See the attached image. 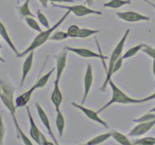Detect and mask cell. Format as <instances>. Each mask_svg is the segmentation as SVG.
Returning a JSON list of instances; mask_svg holds the SVG:
<instances>
[{"label":"cell","mask_w":155,"mask_h":145,"mask_svg":"<svg viewBox=\"0 0 155 145\" xmlns=\"http://www.w3.org/2000/svg\"><path fill=\"white\" fill-rule=\"evenodd\" d=\"M39 1L41 2V4H42V6H43V7H45V8L48 7V0H39Z\"/></svg>","instance_id":"obj_39"},{"label":"cell","mask_w":155,"mask_h":145,"mask_svg":"<svg viewBox=\"0 0 155 145\" xmlns=\"http://www.w3.org/2000/svg\"><path fill=\"white\" fill-rule=\"evenodd\" d=\"M29 2H30V0H25L22 5L18 7V12L21 14V16L23 18L33 17V14L30 10V7H29Z\"/></svg>","instance_id":"obj_24"},{"label":"cell","mask_w":155,"mask_h":145,"mask_svg":"<svg viewBox=\"0 0 155 145\" xmlns=\"http://www.w3.org/2000/svg\"><path fill=\"white\" fill-rule=\"evenodd\" d=\"M116 16H117L120 19L128 22H137V21H150V18L147 16H144V14H139L137 12H117L116 13Z\"/></svg>","instance_id":"obj_7"},{"label":"cell","mask_w":155,"mask_h":145,"mask_svg":"<svg viewBox=\"0 0 155 145\" xmlns=\"http://www.w3.org/2000/svg\"><path fill=\"white\" fill-rule=\"evenodd\" d=\"M53 7L56 8H61V9H66L68 11L72 12L75 14L77 17H85L88 14H102V12L96 11V10H92L88 7L84 6V5H73V6H66V5H59L52 3Z\"/></svg>","instance_id":"obj_5"},{"label":"cell","mask_w":155,"mask_h":145,"mask_svg":"<svg viewBox=\"0 0 155 145\" xmlns=\"http://www.w3.org/2000/svg\"><path fill=\"white\" fill-rule=\"evenodd\" d=\"M81 28L78 25H71L69 28L67 29L68 36L70 38H79V33H80Z\"/></svg>","instance_id":"obj_32"},{"label":"cell","mask_w":155,"mask_h":145,"mask_svg":"<svg viewBox=\"0 0 155 145\" xmlns=\"http://www.w3.org/2000/svg\"><path fill=\"white\" fill-rule=\"evenodd\" d=\"M67 38H69L67 32H64V31H56L55 30L51 35L50 40H51V41H62V40H65V39H67Z\"/></svg>","instance_id":"obj_27"},{"label":"cell","mask_w":155,"mask_h":145,"mask_svg":"<svg viewBox=\"0 0 155 145\" xmlns=\"http://www.w3.org/2000/svg\"><path fill=\"white\" fill-rule=\"evenodd\" d=\"M17 2H18H18H19V0H17Z\"/></svg>","instance_id":"obj_46"},{"label":"cell","mask_w":155,"mask_h":145,"mask_svg":"<svg viewBox=\"0 0 155 145\" xmlns=\"http://www.w3.org/2000/svg\"><path fill=\"white\" fill-rule=\"evenodd\" d=\"M0 99L10 111L11 116H16V105L14 101V88L3 79H0Z\"/></svg>","instance_id":"obj_4"},{"label":"cell","mask_w":155,"mask_h":145,"mask_svg":"<svg viewBox=\"0 0 155 145\" xmlns=\"http://www.w3.org/2000/svg\"><path fill=\"white\" fill-rule=\"evenodd\" d=\"M51 3H61V2H66V3H72L75 2L74 0H48Z\"/></svg>","instance_id":"obj_38"},{"label":"cell","mask_w":155,"mask_h":145,"mask_svg":"<svg viewBox=\"0 0 155 145\" xmlns=\"http://www.w3.org/2000/svg\"><path fill=\"white\" fill-rule=\"evenodd\" d=\"M109 84L111 88V99L104 106L97 111L98 113L102 112L103 110H105L107 108H109L110 105H114V104H123V105H130V104H140L142 101L138 100V99H134L131 98V97L127 96L123 91H121L114 82L113 81V79H110L109 81Z\"/></svg>","instance_id":"obj_2"},{"label":"cell","mask_w":155,"mask_h":145,"mask_svg":"<svg viewBox=\"0 0 155 145\" xmlns=\"http://www.w3.org/2000/svg\"><path fill=\"white\" fill-rule=\"evenodd\" d=\"M151 120H155V112H151V111H149V112L145 113L144 115L140 116V117L134 119L133 122L140 123V122H144V121H151Z\"/></svg>","instance_id":"obj_30"},{"label":"cell","mask_w":155,"mask_h":145,"mask_svg":"<svg viewBox=\"0 0 155 145\" xmlns=\"http://www.w3.org/2000/svg\"><path fill=\"white\" fill-rule=\"evenodd\" d=\"M144 1H145V2H147V3L148 5H150V6H151V7H153V8L155 9V4H153L152 2H150V1H149V0H144Z\"/></svg>","instance_id":"obj_40"},{"label":"cell","mask_w":155,"mask_h":145,"mask_svg":"<svg viewBox=\"0 0 155 145\" xmlns=\"http://www.w3.org/2000/svg\"><path fill=\"white\" fill-rule=\"evenodd\" d=\"M55 71V69H51L50 72H48L46 75H44L42 76L40 79H39L37 81H36V83L34 84L33 86L35 87V89H40V88H43V87H45L46 84L48 83V79H51V76L52 75V72Z\"/></svg>","instance_id":"obj_23"},{"label":"cell","mask_w":155,"mask_h":145,"mask_svg":"<svg viewBox=\"0 0 155 145\" xmlns=\"http://www.w3.org/2000/svg\"><path fill=\"white\" fill-rule=\"evenodd\" d=\"M131 0H110L104 3V7L106 8H111V9H118L123 7L124 5H130Z\"/></svg>","instance_id":"obj_22"},{"label":"cell","mask_w":155,"mask_h":145,"mask_svg":"<svg viewBox=\"0 0 155 145\" xmlns=\"http://www.w3.org/2000/svg\"><path fill=\"white\" fill-rule=\"evenodd\" d=\"M65 48L68 51H72L78 54L79 56L84 57V58H99V59H106V56H104L101 53H97L89 48L85 47H65Z\"/></svg>","instance_id":"obj_9"},{"label":"cell","mask_w":155,"mask_h":145,"mask_svg":"<svg viewBox=\"0 0 155 145\" xmlns=\"http://www.w3.org/2000/svg\"><path fill=\"white\" fill-rule=\"evenodd\" d=\"M10 1H11V0H10Z\"/></svg>","instance_id":"obj_47"},{"label":"cell","mask_w":155,"mask_h":145,"mask_svg":"<svg viewBox=\"0 0 155 145\" xmlns=\"http://www.w3.org/2000/svg\"><path fill=\"white\" fill-rule=\"evenodd\" d=\"M143 51L147 54L149 57H151L152 59H155V48L153 47H150L148 45H144L143 47Z\"/></svg>","instance_id":"obj_33"},{"label":"cell","mask_w":155,"mask_h":145,"mask_svg":"<svg viewBox=\"0 0 155 145\" xmlns=\"http://www.w3.org/2000/svg\"><path fill=\"white\" fill-rule=\"evenodd\" d=\"M134 144L136 145H155V137H147L137 139L134 141Z\"/></svg>","instance_id":"obj_28"},{"label":"cell","mask_w":155,"mask_h":145,"mask_svg":"<svg viewBox=\"0 0 155 145\" xmlns=\"http://www.w3.org/2000/svg\"><path fill=\"white\" fill-rule=\"evenodd\" d=\"M110 137H111V130L109 133H104L101 134L99 135H96L95 137L91 138L90 140H88L87 142H85V145H97V144H101L105 142L106 140H108Z\"/></svg>","instance_id":"obj_20"},{"label":"cell","mask_w":155,"mask_h":145,"mask_svg":"<svg viewBox=\"0 0 155 145\" xmlns=\"http://www.w3.org/2000/svg\"><path fill=\"white\" fill-rule=\"evenodd\" d=\"M2 47V44H1V42H0V48Z\"/></svg>","instance_id":"obj_45"},{"label":"cell","mask_w":155,"mask_h":145,"mask_svg":"<svg viewBox=\"0 0 155 145\" xmlns=\"http://www.w3.org/2000/svg\"><path fill=\"white\" fill-rule=\"evenodd\" d=\"M33 58H34V51H31L27 54L25 60H24V62H23L21 79V87L23 85V82H24V80H25L26 76H28L29 72L31 71V68L33 65Z\"/></svg>","instance_id":"obj_16"},{"label":"cell","mask_w":155,"mask_h":145,"mask_svg":"<svg viewBox=\"0 0 155 145\" xmlns=\"http://www.w3.org/2000/svg\"><path fill=\"white\" fill-rule=\"evenodd\" d=\"M24 19H25V22L27 23V25L31 29H33V30H35L37 32H42L43 31L41 26L39 25V23L33 18V17H26V18H24Z\"/></svg>","instance_id":"obj_26"},{"label":"cell","mask_w":155,"mask_h":145,"mask_svg":"<svg viewBox=\"0 0 155 145\" xmlns=\"http://www.w3.org/2000/svg\"><path fill=\"white\" fill-rule=\"evenodd\" d=\"M70 13L71 12L67 10V11L65 12V14L60 18V19L54 24V25L51 26L50 28H47V30H45V31L39 32V34L35 38H34V40L32 41V43L30 44V45L27 47L26 50H23L22 52H19L18 55H16V57L17 58H21V57H23V56L27 55L29 52L34 51V50H36V48H38L39 47H41L42 45H44V44H45L48 40H50L51 35L56 30L58 27H59V25H61V24L63 23V21H64L65 19H66V18L69 16Z\"/></svg>","instance_id":"obj_1"},{"label":"cell","mask_w":155,"mask_h":145,"mask_svg":"<svg viewBox=\"0 0 155 145\" xmlns=\"http://www.w3.org/2000/svg\"><path fill=\"white\" fill-rule=\"evenodd\" d=\"M152 72H153V75L155 76V59H153V63H152Z\"/></svg>","instance_id":"obj_41"},{"label":"cell","mask_w":155,"mask_h":145,"mask_svg":"<svg viewBox=\"0 0 155 145\" xmlns=\"http://www.w3.org/2000/svg\"><path fill=\"white\" fill-rule=\"evenodd\" d=\"M35 108H36V110H37V112H38L39 118H40L41 122L43 123V125L45 126V128L47 129L48 134H50V137L52 138L53 142H54L55 144H58L57 140H56V138H55V137H54V134H53V133H52L50 119H48V116L47 115L46 111L44 110V108H42V106H41L40 105H39V103H36V104H35Z\"/></svg>","instance_id":"obj_10"},{"label":"cell","mask_w":155,"mask_h":145,"mask_svg":"<svg viewBox=\"0 0 155 145\" xmlns=\"http://www.w3.org/2000/svg\"><path fill=\"white\" fill-rule=\"evenodd\" d=\"M0 36H1L3 38V40L8 44V46L12 48V50L16 53V55H18L19 52L18 51L17 47H15L12 39H11V37H10L9 33H8V30L6 29V27H5V25H4L1 21H0Z\"/></svg>","instance_id":"obj_17"},{"label":"cell","mask_w":155,"mask_h":145,"mask_svg":"<svg viewBox=\"0 0 155 145\" xmlns=\"http://www.w3.org/2000/svg\"><path fill=\"white\" fill-rule=\"evenodd\" d=\"M143 46H144V44H140V45H138V46L132 47L122 55V58H123V59H128V58L135 56L140 50H143Z\"/></svg>","instance_id":"obj_25"},{"label":"cell","mask_w":155,"mask_h":145,"mask_svg":"<svg viewBox=\"0 0 155 145\" xmlns=\"http://www.w3.org/2000/svg\"><path fill=\"white\" fill-rule=\"evenodd\" d=\"M67 50L64 47L63 50L59 53L58 55L55 56V60H56V79L55 80L60 81V79L62 76L63 72H64L65 68H66V62H67Z\"/></svg>","instance_id":"obj_11"},{"label":"cell","mask_w":155,"mask_h":145,"mask_svg":"<svg viewBox=\"0 0 155 145\" xmlns=\"http://www.w3.org/2000/svg\"><path fill=\"white\" fill-rule=\"evenodd\" d=\"M152 100H155V92L154 93H152L151 95H149L147 97H145V98L143 99H140V101H142V103H147V102L148 101H152Z\"/></svg>","instance_id":"obj_37"},{"label":"cell","mask_w":155,"mask_h":145,"mask_svg":"<svg viewBox=\"0 0 155 145\" xmlns=\"http://www.w3.org/2000/svg\"><path fill=\"white\" fill-rule=\"evenodd\" d=\"M4 137H5V126L3 123L2 116H1V114H0V145L3 144Z\"/></svg>","instance_id":"obj_34"},{"label":"cell","mask_w":155,"mask_h":145,"mask_svg":"<svg viewBox=\"0 0 155 145\" xmlns=\"http://www.w3.org/2000/svg\"><path fill=\"white\" fill-rule=\"evenodd\" d=\"M111 137H113L116 142L121 144V145H130L132 144V142L130 141V139L128 137H126L125 134L122 133L117 132V130H111Z\"/></svg>","instance_id":"obj_19"},{"label":"cell","mask_w":155,"mask_h":145,"mask_svg":"<svg viewBox=\"0 0 155 145\" xmlns=\"http://www.w3.org/2000/svg\"><path fill=\"white\" fill-rule=\"evenodd\" d=\"M92 82H93V71H92V67L90 64L87 65L86 68V72L84 75V96H82V100H81V104H84V102L88 96L91 86H92Z\"/></svg>","instance_id":"obj_13"},{"label":"cell","mask_w":155,"mask_h":145,"mask_svg":"<svg viewBox=\"0 0 155 145\" xmlns=\"http://www.w3.org/2000/svg\"><path fill=\"white\" fill-rule=\"evenodd\" d=\"M0 62H2V63H5V62H6V61H5L4 58L1 56V54H0Z\"/></svg>","instance_id":"obj_43"},{"label":"cell","mask_w":155,"mask_h":145,"mask_svg":"<svg viewBox=\"0 0 155 145\" xmlns=\"http://www.w3.org/2000/svg\"><path fill=\"white\" fill-rule=\"evenodd\" d=\"M12 119L14 121V124H15V127H16V130H17V134H18V137H21V139L22 140V142L25 144V145H33V143L31 142V140L28 138V137L23 133V130H21V126L18 125V122L17 120L16 116H12Z\"/></svg>","instance_id":"obj_21"},{"label":"cell","mask_w":155,"mask_h":145,"mask_svg":"<svg viewBox=\"0 0 155 145\" xmlns=\"http://www.w3.org/2000/svg\"><path fill=\"white\" fill-rule=\"evenodd\" d=\"M55 125H56V129L58 132V135L61 137L64 133V129H65V118L64 115L61 112L60 108L56 109V119H55Z\"/></svg>","instance_id":"obj_18"},{"label":"cell","mask_w":155,"mask_h":145,"mask_svg":"<svg viewBox=\"0 0 155 145\" xmlns=\"http://www.w3.org/2000/svg\"><path fill=\"white\" fill-rule=\"evenodd\" d=\"M35 87L32 86L30 89H28L27 91H25L24 93L21 94L18 97L16 98V101H15V105H16V108H23V106H26L27 104L29 103V101L31 99V96L33 95L34 91H35Z\"/></svg>","instance_id":"obj_14"},{"label":"cell","mask_w":155,"mask_h":145,"mask_svg":"<svg viewBox=\"0 0 155 145\" xmlns=\"http://www.w3.org/2000/svg\"><path fill=\"white\" fill-rule=\"evenodd\" d=\"M155 126V120L151 121H144V122H140L137 126L129 132V137H140L144 134L149 132Z\"/></svg>","instance_id":"obj_8"},{"label":"cell","mask_w":155,"mask_h":145,"mask_svg":"<svg viewBox=\"0 0 155 145\" xmlns=\"http://www.w3.org/2000/svg\"><path fill=\"white\" fill-rule=\"evenodd\" d=\"M85 2L89 5V6H91L92 4H93V0H85Z\"/></svg>","instance_id":"obj_42"},{"label":"cell","mask_w":155,"mask_h":145,"mask_svg":"<svg viewBox=\"0 0 155 145\" xmlns=\"http://www.w3.org/2000/svg\"><path fill=\"white\" fill-rule=\"evenodd\" d=\"M149 111H151V112H155V106H154L153 108H151V109H150Z\"/></svg>","instance_id":"obj_44"},{"label":"cell","mask_w":155,"mask_h":145,"mask_svg":"<svg viewBox=\"0 0 155 145\" xmlns=\"http://www.w3.org/2000/svg\"><path fill=\"white\" fill-rule=\"evenodd\" d=\"M51 99L55 108V110L59 109L60 105L62 104V101H63V96L61 93V90L59 88V81L58 80H54V87H53V90L51 92Z\"/></svg>","instance_id":"obj_15"},{"label":"cell","mask_w":155,"mask_h":145,"mask_svg":"<svg viewBox=\"0 0 155 145\" xmlns=\"http://www.w3.org/2000/svg\"><path fill=\"white\" fill-rule=\"evenodd\" d=\"M72 105L75 106V108H77L78 109H80L81 112L86 116L87 118H89L90 120L94 121V122H96V123L101 124L102 126H104L106 129L109 128V126H108V124H107V122L100 117L99 113L97 112V111H95L93 109H90V108H85V106L81 105H79V104H77V103H72Z\"/></svg>","instance_id":"obj_6"},{"label":"cell","mask_w":155,"mask_h":145,"mask_svg":"<svg viewBox=\"0 0 155 145\" xmlns=\"http://www.w3.org/2000/svg\"><path fill=\"white\" fill-rule=\"evenodd\" d=\"M129 33H130V29H127V30L125 31L124 35L122 36V38L120 39V41L117 43V45L115 46L114 50L113 51L110 55V64H109V67L108 69H107V76H106V79H105V82L103 86L101 87V91H105L107 85L109 84V81L111 79V76H113V68H114V63L118 60V58L122 55V50H123V47H124V45H125V42L127 40V38L129 36Z\"/></svg>","instance_id":"obj_3"},{"label":"cell","mask_w":155,"mask_h":145,"mask_svg":"<svg viewBox=\"0 0 155 145\" xmlns=\"http://www.w3.org/2000/svg\"><path fill=\"white\" fill-rule=\"evenodd\" d=\"M36 14H37V18H38L39 22H40L44 27H46V28H50V27H51V25H50V21H48V18L40 11V10H38L37 13H36Z\"/></svg>","instance_id":"obj_31"},{"label":"cell","mask_w":155,"mask_h":145,"mask_svg":"<svg viewBox=\"0 0 155 145\" xmlns=\"http://www.w3.org/2000/svg\"><path fill=\"white\" fill-rule=\"evenodd\" d=\"M100 30L96 29V30H92V29L88 28H81L80 33H79V38H87L92 35H95L96 33H99Z\"/></svg>","instance_id":"obj_29"},{"label":"cell","mask_w":155,"mask_h":145,"mask_svg":"<svg viewBox=\"0 0 155 145\" xmlns=\"http://www.w3.org/2000/svg\"><path fill=\"white\" fill-rule=\"evenodd\" d=\"M54 142H51L46 138L45 134L43 133H41V145H54Z\"/></svg>","instance_id":"obj_36"},{"label":"cell","mask_w":155,"mask_h":145,"mask_svg":"<svg viewBox=\"0 0 155 145\" xmlns=\"http://www.w3.org/2000/svg\"><path fill=\"white\" fill-rule=\"evenodd\" d=\"M26 112H27V116H28V120H29V125H30V130H29V134H30L31 138L35 141L37 144H41V130H39V128L37 127V125L34 121L30 109L26 105Z\"/></svg>","instance_id":"obj_12"},{"label":"cell","mask_w":155,"mask_h":145,"mask_svg":"<svg viewBox=\"0 0 155 145\" xmlns=\"http://www.w3.org/2000/svg\"><path fill=\"white\" fill-rule=\"evenodd\" d=\"M123 60H124V59L122 58V55H121V56L118 58V60L114 63V68H113V71H111V72H113V75L115 74V72H117V71L120 69V68H121V66H122V62H123Z\"/></svg>","instance_id":"obj_35"}]
</instances>
